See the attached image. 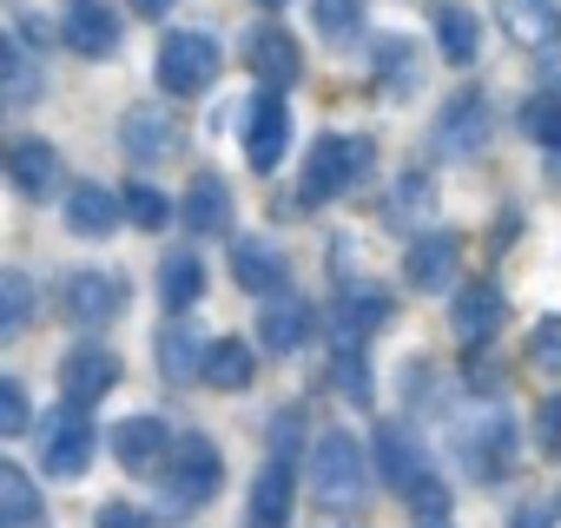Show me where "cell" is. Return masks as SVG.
<instances>
[{"mask_svg": "<svg viewBox=\"0 0 561 528\" xmlns=\"http://www.w3.org/2000/svg\"><path fill=\"white\" fill-rule=\"evenodd\" d=\"M541 436H548V443H561V397H548V403H541Z\"/></svg>", "mask_w": 561, "mask_h": 528, "instance_id": "cell-41", "label": "cell"}, {"mask_svg": "<svg viewBox=\"0 0 561 528\" xmlns=\"http://www.w3.org/2000/svg\"><path fill=\"white\" fill-rule=\"evenodd\" d=\"M357 21H364L357 0H311V27H318L324 41H351V34H357Z\"/></svg>", "mask_w": 561, "mask_h": 528, "instance_id": "cell-37", "label": "cell"}, {"mask_svg": "<svg viewBox=\"0 0 561 528\" xmlns=\"http://www.w3.org/2000/svg\"><path fill=\"white\" fill-rule=\"evenodd\" d=\"M370 462H377V475H383L397 495H410L416 482L436 475V469L423 462V443H416L410 423H377V429H370Z\"/></svg>", "mask_w": 561, "mask_h": 528, "instance_id": "cell-10", "label": "cell"}, {"mask_svg": "<svg viewBox=\"0 0 561 528\" xmlns=\"http://www.w3.org/2000/svg\"><path fill=\"white\" fill-rule=\"evenodd\" d=\"M218 67H225V54H218V41L198 34V27L165 34V41H159V60H152V73H159V87H165L172 100H198V93L218 80Z\"/></svg>", "mask_w": 561, "mask_h": 528, "instance_id": "cell-4", "label": "cell"}, {"mask_svg": "<svg viewBox=\"0 0 561 528\" xmlns=\"http://www.w3.org/2000/svg\"><path fill=\"white\" fill-rule=\"evenodd\" d=\"M179 0H133V14H146V21H159V14H172Z\"/></svg>", "mask_w": 561, "mask_h": 528, "instance_id": "cell-42", "label": "cell"}, {"mask_svg": "<svg viewBox=\"0 0 561 528\" xmlns=\"http://www.w3.org/2000/svg\"><path fill=\"white\" fill-rule=\"evenodd\" d=\"M8 179H14L21 198H54L67 185V165H60L54 139H14L8 146Z\"/></svg>", "mask_w": 561, "mask_h": 528, "instance_id": "cell-20", "label": "cell"}, {"mask_svg": "<svg viewBox=\"0 0 561 528\" xmlns=\"http://www.w3.org/2000/svg\"><path fill=\"white\" fill-rule=\"evenodd\" d=\"M508 528H548V515H541V508H522V515H515Z\"/></svg>", "mask_w": 561, "mask_h": 528, "instance_id": "cell-43", "label": "cell"}, {"mask_svg": "<svg viewBox=\"0 0 561 528\" xmlns=\"http://www.w3.org/2000/svg\"><path fill=\"white\" fill-rule=\"evenodd\" d=\"M489 139V100L482 93H456L436 113V152L443 159H476V146Z\"/></svg>", "mask_w": 561, "mask_h": 528, "instance_id": "cell-19", "label": "cell"}, {"mask_svg": "<svg viewBox=\"0 0 561 528\" xmlns=\"http://www.w3.org/2000/svg\"><path fill=\"white\" fill-rule=\"evenodd\" d=\"M60 41H67L80 60H113V54H119V41H126V27H119V14L106 8V0H67V14H60Z\"/></svg>", "mask_w": 561, "mask_h": 528, "instance_id": "cell-11", "label": "cell"}, {"mask_svg": "<svg viewBox=\"0 0 561 528\" xmlns=\"http://www.w3.org/2000/svg\"><path fill=\"white\" fill-rule=\"evenodd\" d=\"M370 80L403 100V93H416V80H423V54H416L403 34H377V41H370Z\"/></svg>", "mask_w": 561, "mask_h": 528, "instance_id": "cell-24", "label": "cell"}, {"mask_svg": "<svg viewBox=\"0 0 561 528\" xmlns=\"http://www.w3.org/2000/svg\"><path fill=\"white\" fill-rule=\"evenodd\" d=\"M522 133H528L535 146H548V152H561V100H548V93H535V100L522 106Z\"/></svg>", "mask_w": 561, "mask_h": 528, "instance_id": "cell-36", "label": "cell"}, {"mask_svg": "<svg viewBox=\"0 0 561 528\" xmlns=\"http://www.w3.org/2000/svg\"><path fill=\"white\" fill-rule=\"evenodd\" d=\"M126 218H133L139 231H165V225L179 218V205H172L159 185H146V179H139V185H126Z\"/></svg>", "mask_w": 561, "mask_h": 528, "instance_id": "cell-34", "label": "cell"}, {"mask_svg": "<svg viewBox=\"0 0 561 528\" xmlns=\"http://www.w3.org/2000/svg\"><path fill=\"white\" fill-rule=\"evenodd\" d=\"M0 87H8V106H34L47 93V80H41L34 54L21 41H0Z\"/></svg>", "mask_w": 561, "mask_h": 528, "instance_id": "cell-31", "label": "cell"}, {"mask_svg": "<svg viewBox=\"0 0 561 528\" xmlns=\"http://www.w3.org/2000/svg\"><path fill=\"white\" fill-rule=\"evenodd\" d=\"M456 264H462V238L456 231H423L403 257V278L430 298V291H449L456 285Z\"/></svg>", "mask_w": 561, "mask_h": 528, "instance_id": "cell-18", "label": "cell"}, {"mask_svg": "<svg viewBox=\"0 0 561 528\" xmlns=\"http://www.w3.org/2000/svg\"><path fill=\"white\" fill-rule=\"evenodd\" d=\"M528 357H535V364H561V318H541V324H535Z\"/></svg>", "mask_w": 561, "mask_h": 528, "instance_id": "cell-39", "label": "cell"}, {"mask_svg": "<svg viewBox=\"0 0 561 528\" xmlns=\"http://www.w3.org/2000/svg\"><path fill=\"white\" fill-rule=\"evenodd\" d=\"M172 443H179V429L165 416H126V423H113V462L133 469V475H159V462L172 456Z\"/></svg>", "mask_w": 561, "mask_h": 528, "instance_id": "cell-13", "label": "cell"}, {"mask_svg": "<svg viewBox=\"0 0 561 528\" xmlns=\"http://www.w3.org/2000/svg\"><path fill=\"white\" fill-rule=\"evenodd\" d=\"M257 8H285V0H257Z\"/></svg>", "mask_w": 561, "mask_h": 528, "instance_id": "cell-45", "label": "cell"}, {"mask_svg": "<svg viewBox=\"0 0 561 528\" xmlns=\"http://www.w3.org/2000/svg\"><path fill=\"white\" fill-rule=\"evenodd\" d=\"M152 357H159V370H165L172 383H192V377L205 370V344H192V331H185L179 318L152 337Z\"/></svg>", "mask_w": 561, "mask_h": 528, "instance_id": "cell-30", "label": "cell"}, {"mask_svg": "<svg viewBox=\"0 0 561 528\" xmlns=\"http://www.w3.org/2000/svg\"><path fill=\"white\" fill-rule=\"evenodd\" d=\"M0 528H41V489L21 462H0Z\"/></svg>", "mask_w": 561, "mask_h": 528, "instance_id": "cell-27", "label": "cell"}, {"mask_svg": "<svg viewBox=\"0 0 561 528\" xmlns=\"http://www.w3.org/2000/svg\"><path fill=\"white\" fill-rule=\"evenodd\" d=\"M34 324V278L21 272V264H8V272H0V337H21Z\"/></svg>", "mask_w": 561, "mask_h": 528, "instance_id": "cell-32", "label": "cell"}, {"mask_svg": "<svg viewBox=\"0 0 561 528\" xmlns=\"http://www.w3.org/2000/svg\"><path fill=\"white\" fill-rule=\"evenodd\" d=\"M119 225H133V218H126V192H113V185H100V179L67 185V231H73V238H113Z\"/></svg>", "mask_w": 561, "mask_h": 528, "instance_id": "cell-14", "label": "cell"}, {"mask_svg": "<svg viewBox=\"0 0 561 528\" xmlns=\"http://www.w3.org/2000/svg\"><path fill=\"white\" fill-rule=\"evenodd\" d=\"M416 528H449V515H436V521H416Z\"/></svg>", "mask_w": 561, "mask_h": 528, "instance_id": "cell-44", "label": "cell"}, {"mask_svg": "<svg viewBox=\"0 0 561 528\" xmlns=\"http://www.w3.org/2000/svg\"><path fill=\"white\" fill-rule=\"evenodd\" d=\"M21 429H34L27 383H21V377H0V436H21Z\"/></svg>", "mask_w": 561, "mask_h": 528, "instance_id": "cell-38", "label": "cell"}, {"mask_svg": "<svg viewBox=\"0 0 561 528\" xmlns=\"http://www.w3.org/2000/svg\"><path fill=\"white\" fill-rule=\"evenodd\" d=\"M344 311H351V318H344V324H351V331H364V337H370V331H383V324H390V291H383V285H357V291H351V305H344Z\"/></svg>", "mask_w": 561, "mask_h": 528, "instance_id": "cell-35", "label": "cell"}, {"mask_svg": "<svg viewBox=\"0 0 561 528\" xmlns=\"http://www.w3.org/2000/svg\"><path fill=\"white\" fill-rule=\"evenodd\" d=\"M179 218H185V231H198V238H218V231H231V185H225L218 172H192Z\"/></svg>", "mask_w": 561, "mask_h": 528, "instance_id": "cell-23", "label": "cell"}, {"mask_svg": "<svg viewBox=\"0 0 561 528\" xmlns=\"http://www.w3.org/2000/svg\"><path fill=\"white\" fill-rule=\"evenodd\" d=\"M93 449H100V436H93L87 410H60V416L47 423V436H41V462H47V475H60V482L87 475Z\"/></svg>", "mask_w": 561, "mask_h": 528, "instance_id": "cell-12", "label": "cell"}, {"mask_svg": "<svg viewBox=\"0 0 561 528\" xmlns=\"http://www.w3.org/2000/svg\"><path fill=\"white\" fill-rule=\"evenodd\" d=\"M436 47H443L449 67H476V54H482V21H476L469 8H456V0H443V8H436Z\"/></svg>", "mask_w": 561, "mask_h": 528, "instance_id": "cell-26", "label": "cell"}, {"mask_svg": "<svg viewBox=\"0 0 561 528\" xmlns=\"http://www.w3.org/2000/svg\"><path fill=\"white\" fill-rule=\"evenodd\" d=\"M119 146H126V159H139V165L179 159V152H185V119H179L172 106H133V113L119 119Z\"/></svg>", "mask_w": 561, "mask_h": 528, "instance_id": "cell-8", "label": "cell"}, {"mask_svg": "<svg viewBox=\"0 0 561 528\" xmlns=\"http://www.w3.org/2000/svg\"><path fill=\"white\" fill-rule=\"evenodd\" d=\"M159 495L172 502V508H205L218 489H225V456H218V443L211 436H198V429H179V443H172V456L159 462Z\"/></svg>", "mask_w": 561, "mask_h": 528, "instance_id": "cell-1", "label": "cell"}, {"mask_svg": "<svg viewBox=\"0 0 561 528\" xmlns=\"http://www.w3.org/2000/svg\"><path fill=\"white\" fill-rule=\"evenodd\" d=\"M285 152H291V106H285V93L257 87L251 119H244V159H251V172H277Z\"/></svg>", "mask_w": 561, "mask_h": 528, "instance_id": "cell-7", "label": "cell"}, {"mask_svg": "<svg viewBox=\"0 0 561 528\" xmlns=\"http://www.w3.org/2000/svg\"><path fill=\"white\" fill-rule=\"evenodd\" d=\"M291 502H298V469L291 456H271L251 482V528H291Z\"/></svg>", "mask_w": 561, "mask_h": 528, "instance_id": "cell-21", "label": "cell"}, {"mask_svg": "<svg viewBox=\"0 0 561 528\" xmlns=\"http://www.w3.org/2000/svg\"><path fill=\"white\" fill-rule=\"evenodd\" d=\"M495 21L515 47L528 54H548L561 47V0H495Z\"/></svg>", "mask_w": 561, "mask_h": 528, "instance_id": "cell-16", "label": "cell"}, {"mask_svg": "<svg viewBox=\"0 0 561 528\" xmlns=\"http://www.w3.org/2000/svg\"><path fill=\"white\" fill-rule=\"evenodd\" d=\"M126 278L119 272H73L67 285H60V318L67 324H80V331H100V324H113L119 311H126Z\"/></svg>", "mask_w": 561, "mask_h": 528, "instance_id": "cell-6", "label": "cell"}, {"mask_svg": "<svg viewBox=\"0 0 561 528\" xmlns=\"http://www.w3.org/2000/svg\"><path fill=\"white\" fill-rule=\"evenodd\" d=\"M113 383H119V357H113L106 344H80V351L60 357V403H67V410H93V403H106Z\"/></svg>", "mask_w": 561, "mask_h": 528, "instance_id": "cell-9", "label": "cell"}, {"mask_svg": "<svg viewBox=\"0 0 561 528\" xmlns=\"http://www.w3.org/2000/svg\"><path fill=\"white\" fill-rule=\"evenodd\" d=\"M357 337L364 331H351V324H337V357H331V383L351 397V403H370V370H364V351H357Z\"/></svg>", "mask_w": 561, "mask_h": 528, "instance_id": "cell-33", "label": "cell"}, {"mask_svg": "<svg viewBox=\"0 0 561 528\" xmlns=\"http://www.w3.org/2000/svg\"><path fill=\"white\" fill-rule=\"evenodd\" d=\"M231 278L251 291V298H277L291 285V264L271 238H231Z\"/></svg>", "mask_w": 561, "mask_h": 528, "instance_id": "cell-17", "label": "cell"}, {"mask_svg": "<svg viewBox=\"0 0 561 528\" xmlns=\"http://www.w3.org/2000/svg\"><path fill=\"white\" fill-rule=\"evenodd\" d=\"M251 73H257V87H271V93L298 87V80H305L298 41H291L285 27H257V34H251Z\"/></svg>", "mask_w": 561, "mask_h": 528, "instance_id": "cell-22", "label": "cell"}, {"mask_svg": "<svg viewBox=\"0 0 561 528\" xmlns=\"http://www.w3.org/2000/svg\"><path fill=\"white\" fill-rule=\"evenodd\" d=\"M370 159H377L370 139H357V133H324V139L311 146V159H305V185H298V198H305V205H324V198L351 192V185L370 172Z\"/></svg>", "mask_w": 561, "mask_h": 528, "instance_id": "cell-3", "label": "cell"}, {"mask_svg": "<svg viewBox=\"0 0 561 528\" xmlns=\"http://www.w3.org/2000/svg\"><path fill=\"white\" fill-rule=\"evenodd\" d=\"M211 390H251V377H257V351L244 344V337H218V344H205V370H198Z\"/></svg>", "mask_w": 561, "mask_h": 528, "instance_id": "cell-25", "label": "cell"}, {"mask_svg": "<svg viewBox=\"0 0 561 528\" xmlns=\"http://www.w3.org/2000/svg\"><path fill=\"white\" fill-rule=\"evenodd\" d=\"M257 337H264L271 357H285V351H298V344L311 337V311H305L298 298H277V305L257 318Z\"/></svg>", "mask_w": 561, "mask_h": 528, "instance_id": "cell-28", "label": "cell"}, {"mask_svg": "<svg viewBox=\"0 0 561 528\" xmlns=\"http://www.w3.org/2000/svg\"><path fill=\"white\" fill-rule=\"evenodd\" d=\"M198 298H205V264H198L192 251L165 257V264H159V305H165V311H192Z\"/></svg>", "mask_w": 561, "mask_h": 528, "instance_id": "cell-29", "label": "cell"}, {"mask_svg": "<svg viewBox=\"0 0 561 528\" xmlns=\"http://www.w3.org/2000/svg\"><path fill=\"white\" fill-rule=\"evenodd\" d=\"M93 528H152V515H146L139 502H106V508L93 515Z\"/></svg>", "mask_w": 561, "mask_h": 528, "instance_id": "cell-40", "label": "cell"}, {"mask_svg": "<svg viewBox=\"0 0 561 528\" xmlns=\"http://www.w3.org/2000/svg\"><path fill=\"white\" fill-rule=\"evenodd\" d=\"M502 318H508V298H502V285H495V278L462 285V291H456V305H449V331H456L462 344H489V337L502 331Z\"/></svg>", "mask_w": 561, "mask_h": 528, "instance_id": "cell-15", "label": "cell"}, {"mask_svg": "<svg viewBox=\"0 0 561 528\" xmlns=\"http://www.w3.org/2000/svg\"><path fill=\"white\" fill-rule=\"evenodd\" d=\"M456 462L476 475V482H502L515 469V423L502 410H482V416H462L456 423Z\"/></svg>", "mask_w": 561, "mask_h": 528, "instance_id": "cell-5", "label": "cell"}, {"mask_svg": "<svg viewBox=\"0 0 561 528\" xmlns=\"http://www.w3.org/2000/svg\"><path fill=\"white\" fill-rule=\"evenodd\" d=\"M370 456L357 449V436H344V429H324L318 443H311V489H318V502H331V508H357L364 502V489H370Z\"/></svg>", "mask_w": 561, "mask_h": 528, "instance_id": "cell-2", "label": "cell"}]
</instances>
